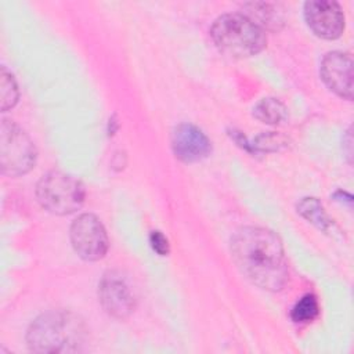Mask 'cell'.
Segmentation results:
<instances>
[{
  "mask_svg": "<svg viewBox=\"0 0 354 354\" xmlns=\"http://www.w3.org/2000/svg\"><path fill=\"white\" fill-rule=\"evenodd\" d=\"M239 271L256 286L278 292L288 282V263L278 235L263 227H242L231 238Z\"/></svg>",
  "mask_w": 354,
  "mask_h": 354,
  "instance_id": "obj_1",
  "label": "cell"
},
{
  "mask_svg": "<svg viewBox=\"0 0 354 354\" xmlns=\"http://www.w3.org/2000/svg\"><path fill=\"white\" fill-rule=\"evenodd\" d=\"M83 337V322L65 311L41 314L30 324L26 333L28 346L35 353L76 351Z\"/></svg>",
  "mask_w": 354,
  "mask_h": 354,
  "instance_id": "obj_2",
  "label": "cell"
},
{
  "mask_svg": "<svg viewBox=\"0 0 354 354\" xmlns=\"http://www.w3.org/2000/svg\"><path fill=\"white\" fill-rule=\"evenodd\" d=\"M210 36L221 53L234 58L256 55L267 43L263 28L245 14L218 17L210 28Z\"/></svg>",
  "mask_w": 354,
  "mask_h": 354,
  "instance_id": "obj_3",
  "label": "cell"
},
{
  "mask_svg": "<svg viewBox=\"0 0 354 354\" xmlns=\"http://www.w3.org/2000/svg\"><path fill=\"white\" fill-rule=\"evenodd\" d=\"M36 196L43 209L53 214L65 216L82 207L86 191L76 177L59 170H53L39 180Z\"/></svg>",
  "mask_w": 354,
  "mask_h": 354,
  "instance_id": "obj_4",
  "label": "cell"
},
{
  "mask_svg": "<svg viewBox=\"0 0 354 354\" xmlns=\"http://www.w3.org/2000/svg\"><path fill=\"white\" fill-rule=\"evenodd\" d=\"M36 147L29 136L12 120L3 119L0 126L1 173L18 177L28 173L36 163Z\"/></svg>",
  "mask_w": 354,
  "mask_h": 354,
  "instance_id": "obj_5",
  "label": "cell"
},
{
  "mask_svg": "<svg viewBox=\"0 0 354 354\" xmlns=\"http://www.w3.org/2000/svg\"><path fill=\"white\" fill-rule=\"evenodd\" d=\"M71 242L75 252L87 261L102 259L108 250L106 231L100 218L91 213H83L73 220Z\"/></svg>",
  "mask_w": 354,
  "mask_h": 354,
  "instance_id": "obj_6",
  "label": "cell"
},
{
  "mask_svg": "<svg viewBox=\"0 0 354 354\" xmlns=\"http://www.w3.org/2000/svg\"><path fill=\"white\" fill-rule=\"evenodd\" d=\"M98 297L104 310L113 318L124 319L136 308V299L126 278L118 271H108L98 286Z\"/></svg>",
  "mask_w": 354,
  "mask_h": 354,
  "instance_id": "obj_7",
  "label": "cell"
},
{
  "mask_svg": "<svg viewBox=\"0 0 354 354\" xmlns=\"http://www.w3.org/2000/svg\"><path fill=\"white\" fill-rule=\"evenodd\" d=\"M304 18L308 28L326 40L337 39L344 30V14L336 1L311 0L304 4Z\"/></svg>",
  "mask_w": 354,
  "mask_h": 354,
  "instance_id": "obj_8",
  "label": "cell"
},
{
  "mask_svg": "<svg viewBox=\"0 0 354 354\" xmlns=\"http://www.w3.org/2000/svg\"><path fill=\"white\" fill-rule=\"evenodd\" d=\"M321 77L339 97L353 98V58L348 53H328L321 62Z\"/></svg>",
  "mask_w": 354,
  "mask_h": 354,
  "instance_id": "obj_9",
  "label": "cell"
},
{
  "mask_svg": "<svg viewBox=\"0 0 354 354\" xmlns=\"http://www.w3.org/2000/svg\"><path fill=\"white\" fill-rule=\"evenodd\" d=\"M171 149L181 162L194 163L210 153L212 144L207 136L195 124L180 123L171 133Z\"/></svg>",
  "mask_w": 354,
  "mask_h": 354,
  "instance_id": "obj_10",
  "label": "cell"
},
{
  "mask_svg": "<svg viewBox=\"0 0 354 354\" xmlns=\"http://www.w3.org/2000/svg\"><path fill=\"white\" fill-rule=\"evenodd\" d=\"M297 212L324 232H335L337 228L317 198H303L297 203Z\"/></svg>",
  "mask_w": 354,
  "mask_h": 354,
  "instance_id": "obj_11",
  "label": "cell"
},
{
  "mask_svg": "<svg viewBox=\"0 0 354 354\" xmlns=\"http://www.w3.org/2000/svg\"><path fill=\"white\" fill-rule=\"evenodd\" d=\"M253 116L266 124H281L288 118L286 106L274 97L263 98L253 108Z\"/></svg>",
  "mask_w": 354,
  "mask_h": 354,
  "instance_id": "obj_12",
  "label": "cell"
},
{
  "mask_svg": "<svg viewBox=\"0 0 354 354\" xmlns=\"http://www.w3.org/2000/svg\"><path fill=\"white\" fill-rule=\"evenodd\" d=\"M18 86L14 76L6 69V66L0 68V108L3 112L12 108L18 101Z\"/></svg>",
  "mask_w": 354,
  "mask_h": 354,
  "instance_id": "obj_13",
  "label": "cell"
},
{
  "mask_svg": "<svg viewBox=\"0 0 354 354\" xmlns=\"http://www.w3.org/2000/svg\"><path fill=\"white\" fill-rule=\"evenodd\" d=\"M318 301L314 295H304L292 308L290 317L295 322H310L318 314Z\"/></svg>",
  "mask_w": 354,
  "mask_h": 354,
  "instance_id": "obj_14",
  "label": "cell"
},
{
  "mask_svg": "<svg viewBox=\"0 0 354 354\" xmlns=\"http://www.w3.org/2000/svg\"><path fill=\"white\" fill-rule=\"evenodd\" d=\"M149 242L152 249L159 253L160 256H165L169 253V242L167 238L160 231H152L149 236Z\"/></svg>",
  "mask_w": 354,
  "mask_h": 354,
  "instance_id": "obj_15",
  "label": "cell"
}]
</instances>
